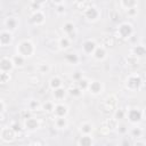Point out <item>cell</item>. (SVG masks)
Instances as JSON below:
<instances>
[{
    "label": "cell",
    "instance_id": "cell-39",
    "mask_svg": "<svg viewBox=\"0 0 146 146\" xmlns=\"http://www.w3.org/2000/svg\"><path fill=\"white\" fill-rule=\"evenodd\" d=\"M127 10H128V15H130V16H132V15L137 14V8H136V7H132V8L127 9Z\"/></svg>",
    "mask_w": 146,
    "mask_h": 146
},
{
    "label": "cell",
    "instance_id": "cell-9",
    "mask_svg": "<svg viewBox=\"0 0 146 146\" xmlns=\"http://www.w3.org/2000/svg\"><path fill=\"white\" fill-rule=\"evenodd\" d=\"M96 48H97V44L94 40H86L82 43V50L87 55H92Z\"/></svg>",
    "mask_w": 146,
    "mask_h": 146
},
{
    "label": "cell",
    "instance_id": "cell-30",
    "mask_svg": "<svg viewBox=\"0 0 146 146\" xmlns=\"http://www.w3.org/2000/svg\"><path fill=\"white\" fill-rule=\"evenodd\" d=\"M42 108H43V111H46V112H54L55 105H54L51 102H47V103H44V104L42 105Z\"/></svg>",
    "mask_w": 146,
    "mask_h": 146
},
{
    "label": "cell",
    "instance_id": "cell-43",
    "mask_svg": "<svg viewBox=\"0 0 146 146\" xmlns=\"http://www.w3.org/2000/svg\"><path fill=\"white\" fill-rule=\"evenodd\" d=\"M46 0H33V2H35V3H39V5H41V3H43Z\"/></svg>",
    "mask_w": 146,
    "mask_h": 146
},
{
    "label": "cell",
    "instance_id": "cell-11",
    "mask_svg": "<svg viewBox=\"0 0 146 146\" xmlns=\"http://www.w3.org/2000/svg\"><path fill=\"white\" fill-rule=\"evenodd\" d=\"M67 112H68V108H67L66 105H64V104H57V105H55L54 114L56 115V117L57 116H66Z\"/></svg>",
    "mask_w": 146,
    "mask_h": 146
},
{
    "label": "cell",
    "instance_id": "cell-37",
    "mask_svg": "<svg viewBox=\"0 0 146 146\" xmlns=\"http://www.w3.org/2000/svg\"><path fill=\"white\" fill-rule=\"evenodd\" d=\"M48 71H49V66L47 64H42L40 66V72L41 73H44V72H48Z\"/></svg>",
    "mask_w": 146,
    "mask_h": 146
},
{
    "label": "cell",
    "instance_id": "cell-44",
    "mask_svg": "<svg viewBox=\"0 0 146 146\" xmlns=\"http://www.w3.org/2000/svg\"><path fill=\"white\" fill-rule=\"evenodd\" d=\"M75 1H76V2H80V3H81V2H83L84 0H75Z\"/></svg>",
    "mask_w": 146,
    "mask_h": 146
},
{
    "label": "cell",
    "instance_id": "cell-29",
    "mask_svg": "<svg viewBox=\"0 0 146 146\" xmlns=\"http://www.w3.org/2000/svg\"><path fill=\"white\" fill-rule=\"evenodd\" d=\"M91 130H92V125H91L90 123H88V122H86V123H83V124L81 125V131H82L84 135H89V133L91 132Z\"/></svg>",
    "mask_w": 146,
    "mask_h": 146
},
{
    "label": "cell",
    "instance_id": "cell-27",
    "mask_svg": "<svg viewBox=\"0 0 146 146\" xmlns=\"http://www.w3.org/2000/svg\"><path fill=\"white\" fill-rule=\"evenodd\" d=\"M82 91H83V90H81V89L76 86V87H74V88H71V89L68 90V94H70L71 96H73V97H80L81 94H82Z\"/></svg>",
    "mask_w": 146,
    "mask_h": 146
},
{
    "label": "cell",
    "instance_id": "cell-40",
    "mask_svg": "<svg viewBox=\"0 0 146 146\" xmlns=\"http://www.w3.org/2000/svg\"><path fill=\"white\" fill-rule=\"evenodd\" d=\"M22 115L24 116V119H29V117H31V112L27 111V110H25V111L22 112Z\"/></svg>",
    "mask_w": 146,
    "mask_h": 146
},
{
    "label": "cell",
    "instance_id": "cell-3",
    "mask_svg": "<svg viewBox=\"0 0 146 146\" xmlns=\"http://www.w3.org/2000/svg\"><path fill=\"white\" fill-rule=\"evenodd\" d=\"M15 135H16V132L13 130L11 127H3V128H1L0 137H1V139H2L3 141H6V143L11 141V140L14 139Z\"/></svg>",
    "mask_w": 146,
    "mask_h": 146
},
{
    "label": "cell",
    "instance_id": "cell-19",
    "mask_svg": "<svg viewBox=\"0 0 146 146\" xmlns=\"http://www.w3.org/2000/svg\"><path fill=\"white\" fill-rule=\"evenodd\" d=\"M132 51H133V56L141 57V56H144L146 54V48L144 46H136Z\"/></svg>",
    "mask_w": 146,
    "mask_h": 146
},
{
    "label": "cell",
    "instance_id": "cell-15",
    "mask_svg": "<svg viewBox=\"0 0 146 146\" xmlns=\"http://www.w3.org/2000/svg\"><path fill=\"white\" fill-rule=\"evenodd\" d=\"M92 56H94V58L97 59V60H103V59L106 57V50H105V48L102 47V46H100V47L97 46V48L95 49Z\"/></svg>",
    "mask_w": 146,
    "mask_h": 146
},
{
    "label": "cell",
    "instance_id": "cell-34",
    "mask_svg": "<svg viewBox=\"0 0 146 146\" xmlns=\"http://www.w3.org/2000/svg\"><path fill=\"white\" fill-rule=\"evenodd\" d=\"M124 112L122 111V110H119V111H116V113H115V120H120V119H122L123 116H124Z\"/></svg>",
    "mask_w": 146,
    "mask_h": 146
},
{
    "label": "cell",
    "instance_id": "cell-16",
    "mask_svg": "<svg viewBox=\"0 0 146 146\" xmlns=\"http://www.w3.org/2000/svg\"><path fill=\"white\" fill-rule=\"evenodd\" d=\"M25 127L29 130H35L39 128V121L32 116L29 119H25Z\"/></svg>",
    "mask_w": 146,
    "mask_h": 146
},
{
    "label": "cell",
    "instance_id": "cell-2",
    "mask_svg": "<svg viewBox=\"0 0 146 146\" xmlns=\"http://www.w3.org/2000/svg\"><path fill=\"white\" fill-rule=\"evenodd\" d=\"M132 26L129 23H122L117 29V33L122 39H129L132 35Z\"/></svg>",
    "mask_w": 146,
    "mask_h": 146
},
{
    "label": "cell",
    "instance_id": "cell-5",
    "mask_svg": "<svg viewBox=\"0 0 146 146\" xmlns=\"http://www.w3.org/2000/svg\"><path fill=\"white\" fill-rule=\"evenodd\" d=\"M13 41V33L8 30H2L0 33V44L1 47H6L10 44Z\"/></svg>",
    "mask_w": 146,
    "mask_h": 146
},
{
    "label": "cell",
    "instance_id": "cell-25",
    "mask_svg": "<svg viewBox=\"0 0 146 146\" xmlns=\"http://www.w3.org/2000/svg\"><path fill=\"white\" fill-rule=\"evenodd\" d=\"M121 5H122L125 9H130V8H132V7H136L137 0H121Z\"/></svg>",
    "mask_w": 146,
    "mask_h": 146
},
{
    "label": "cell",
    "instance_id": "cell-6",
    "mask_svg": "<svg viewBox=\"0 0 146 146\" xmlns=\"http://www.w3.org/2000/svg\"><path fill=\"white\" fill-rule=\"evenodd\" d=\"M140 84H141V79L138 75H131L127 80V87L129 89H131V90L138 89L140 87Z\"/></svg>",
    "mask_w": 146,
    "mask_h": 146
},
{
    "label": "cell",
    "instance_id": "cell-28",
    "mask_svg": "<svg viewBox=\"0 0 146 146\" xmlns=\"http://www.w3.org/2000/svg\"><path fill=\"white\" fill-rule=\"evenodd\" d=\"M9 80H10V74H9V72L0 71V81H1V83L9 82Z\"/></svg>",
    "mask_w": 146,
    "mask_h": 146
},
{
    "label": "cell",
    "instance_id": "cell-4",
    "mask_svg": "<svg viewBox=\"0 0 146 146\" xmlns=\"http://www.w3.org/2000/svg\"><path fill=\"white\" fill-rule=\"evenodd\" d=\"M14 67H15V65H14L13 58H9V57H6V56L1 57V59H0V71L10 72Z\"/></svg>",
    "mask_w": 146,
    "mask_h": 146
},
{
    "label": "cell",
    "instance_id": "cell-10",
    "mask_svg": "<svg viewBox=\"0 0 146 146\" xmlns=\"http://www.w3.org/2000/svg\"><path fill=\"white\" fill-rule=\"evenodd\" d=\"M63 31L65 32V34H66L71 40L75 38V29H74L73 23H71V22L65 23L64 26H63Z\"/></svg>",
    "mask_w": 146,
    "mask_h": 146
},
{
    "label": "cell",
    "instance_id": "cell-41",
    "mask_svg": "<svg viewBox=\"0 0 146 146\" xmlns=\"http://www.w3.org/2000/svg\"><path fill=\"white\" fill-rule=\"evenodd\" d=\"M119 131H120L121 133L127 132V128H125V125H124V124H120V125H119Z\"/></svg>",
    "mask_w": 146,
    "mask_h": 146
},
{
    "label": "cell",
    "instance_id": "cell-20",
    "mask_svg": "<svg viewBox=\"0 0 146 146\" xmlns=\"http://www.w3.org/2000/svg\"><path fill=\"white\" fill-rule=\"evenodd\" d=\"M49 84H50V88H51L52 90H54V89H57V88L62 87V80H60L58 76H54V78H51Z\"/></svg>",
    "mask_w": 146,
    "mask_h": 146
},
{
    "label": "cell",
    "instance_id": "cell-31",
    "mask_svg": "<svg viewBox=\"0 0 146 146\" xmlns=\"http://www.w3.org/2000/svg\"><path fill=\"white\" fill-rule=\"evenodd\" d=\"M39 106H40V104H39L36 100H31L30 104H29V108H30L31 111H35V110H38Z\"/></svg>",
    "mask_w": 146,
    "mask_h": 146
},
{
    "label": "cell",
    "instance_id": "cell-33",
    "mask_svg": "<svg viewBox=\"0 0 146 146\" xmlns=\"http://www.w3.org/2000/svg\"><path fill=\"white\" fill-rule=\"evenodd\" d=\"M11 128H13V130L17 133V132H19L22 129H21V124L19 123H17V122H14V123H11V125H10Z\"/></svg>",
    "mask_w": 146,
    "mask_h": 146
},
{
    "label": "cell",
    "instance_id": "cell-17",
    "mask_svg": "<svg viewBox=\"0 0 146 146\" xmlns=\"http://www.w3.org/2000/svg\"><path fill=\"white\" fill-rule=\"evenodd\" d=\"M25 57L24 56H22V55H19V54H16L14 57H13V62H14V65H15V67L17 66V67H22L23 65H24V63H25Z\"/></svg>",
    "mask_w": 146,
    "mask_h": 146
},
{
    "label": "cell",
    "instance_id": "cell-24",
    "mask_svg": "<svg viewBox=\"0 0 146 146\" xmlns=\"http://www.w3.org/2000/svg\"><path fill=\"white\" fill-rule=\"evenodd\" d=\"M76 83H78V87H79L81 90L88 89V88H89V84H90V82H89L87 79H84V78H81Z\"/></svg>",
    "mask_w": 146,
    "mask_h": 146
},
{
    "label": "cell",
    "instance_id": "cell-21",
    "mask_svg": "<svg viewBox=\"0 0 146 146\" xmlns=\"http://www.w3.org/2000/svg\"><path fill=\"white\" fill-rule=\"evenodd\" d=\"M70 43H71V39L67 35H65V36L59 39V47L62 49H67L70 47Z\"/></svg>",
    "mask_w": 146,
    "mask_h": 146
},
{
    "label": "cell",
    "instance_id": "cell-32",
    "mask_svg": "<svg viewBox=\"0 0 146 146\" xmlns=\"http://www.w3.org/2000/svg\"><path fill=\"white\" fill-rule=\"evenodd\" d=\"M141 130H140V128H133L132 130H131V135L133 136V137H140L141 136Z\"/></svg>",
    "mask_w": 146,
    "mask_h": 146
},
{
    "label": "cell",
    "instance_id": "cell-26",
    "mask_svg": "<svg viewBox=\"0 0 146 146\" xmlns=\"http://www.w3.org/2000/svg\"><path fill=\"white\" fill-rule=\"evenodd\" d=\"M65 59L70 64H76L79 62V57L76 54H67V55H65Z\"/></svg>",
    "mask_w": 146,
    "mask_h": 146
},
{
    "label": "cell",
    "instance_id": "cell-38",
    "mask_svg": "<svg viewBox=\"0 0 146 146\" xmlns=\"http://www.w3.org/2000/svg\"><path fill=\"white\" fill-rule=\"evenodd\" d=\"M72 78H73V79H74V80H75V81L78 82V81H79V80H80V79L82 78V74H81L80 72H75V73H74V74L72 75Z\"/></svg>",
    "mask_w": 146,
    "mask_h": 146
},
{
    "label": "cell",
    "instance_id": "cell-42",
    "mask_svg": "<svg viewBox=\"0 0 146 146\" xmlns=\"http://www.w3.org/2000/svg\"><path fill=\"white\" fill-rule=\"evenodd\" d=\"M52 2L56 3V5H62L64 2V0H52Z\"/></svg>",
    "mask_w": 146,
    "mask_h": 146
},
{
    "label": "cell",
    "instance_id": "cell-12",
    "mask_svg": "<svg viewBox=\"0 0 146 146\" xmlns=\"http://www.w3.org/2000/svg\"><path fill=\"white\" fill-rule=\"evenodd\" d=\"M88 89H89V91H90L91 94L98 95V94H100L102 90H103V84H102L99 81H92V82H90Z\"/></svg>",
    "mask_w": 146,
    "mask_h": 146
},
{
    "label": "cell",
    "instance_id": "cell-1",
    "mask_svg": "<svg viewBox=\"0 0 146 146\" xmlns=\"http://www.w3.org/2000/svg\"><path fill=\"white\" fill-rule=\"evenodd\" d=\"M16 51H17V54L27 58V57H31L34 54V46L30 40H24L17 46Z\"/></svg>",
    "mask_w": 146,
    "mask_h": 146
},
{
    "label": "cell",
    "instance_id": "cell-13",
    "mask_svg": "<svg viewBox=\"0 0 146 146\" xmlns=\"http://www.w3.org/2000/svg\"><path fill=\"white\" fill-rule=\"evenodd\" d=\"M5 25H6V29L8 31L13 32V31L16 30V27L18 25V22H17V19L15 17H7L6 21H5Z\"/></svg>",
    "mask_w": 146,
    "mask_h": 146
},
{
    "label": "cell",
    "instance_id": "cell-23",
    "mask_svg": "<svg viewBox=\"0 0 146 146\" xmlns=\"http://www.w3.org/2000/svg\"><path fill=\"white\" fill-rule=\"evenodd\" d=\"M92 144V140L91 138L89 137V135H84L83 137L80 138L79 140V145H82V146H90Z\"/></svg>",
    "mask_w": 146,
    "mask_h": 146
},
{
    "label": "cell",
    "instance_id": "cell-18",
    "mask_svg": "<svg viewBox=\"0 0 146 146\" xmlns=\"http://www.w3.org/2000/svg\"><path fill=\"white\" fill-rule=\"evenodd\" d=\"M55 124H56V127L58 129H64L67 125V121H66L65 116H57L56 121H55Z\"/></svg>",
    "mask_w": 146,
    "mask_h": 146
},
{
    "label": "cell",
    "instance_id": "cell-35",
    "mask_svg": "<svg viewBox=\"0 0 146 146\" xmlns=\"http://www.w3.org/2000/svg\"><path fill=\"white\" fill-rule=\"evenodd\" d=\"M56 11L58 13V14H64V11H65V7H64V5L62 3V5H57V7H56Z\"/></svg>",
    "mask_w": 146,
    "mask_h": 146
},
{
    "label": "cell",
    "instance_id": "cell-14",
    "mask_svg": "<svg viewBox=\"0 0 146 146\" xmlns=\"http://www.w3.org/2000/svg\"><path fill=\"white\" fill-rule=\"evenodd\" d=\"M32 23L35 24V25H40L44 22V15L40 11V10H35L32 15V18H31Z\"/></svg>",
    "mask_w": 146,
    "mask_h": 146
},
{
    "label": "cell",
    "instance_id": "cell-8",
    "mask_svg": "<svg viewBox=\"0 0 146 146\" xmlns=\"http://www.w3.org/2000/svg\"><path fill=\"white\" fill-rule=\"evenodd\" d=\"M127 115H128V119L130 120V122H133V123H137L141 120V116H143V113L137 110V108H131L127 112Z\"/></svg>",
    "mask_w": 146,
    "mask_h": 146
},
{
    "label": "cell",
    "instance_id": "cell-7",
    "mask_svg": "<svg viewBox=\"0 0 146 146\" xmlns=\"http://www.w3.org/2000/svg\"><path fill=\"white\" fill-rule=\"evenodd\" d=\"M84 17L88 19V21H96L98 19L99 17V11L96 7L91 6V7H88L86 10H84Z\"/></svg>",
    "mask_w": 146,
    "mask_h": 146
},
{
    "label": "cell",
    "instance_id": "cell-36",
    "mask_svg": "<svg viewBox=\"0 0 146 146\" xmlns=\"http://www.w3.org/2000/svg\"><path fill=\"white\" fill-rule=\"evenodd\" d=\"M5 111H6V104H5V100L1 99L0 100V113H1V115H3Z\"/></svg>",
    "mask_w": 146,
    "mask_h": 146
},
{
    "label": "cell",
    "instance_id": "cell-22",
    "mask_svg": "<svg viewBox=\"0 0 146 146\" xmlns=\"http://www.w3.org/2000/svg\"><path fill=\"white\" fill-rule=\"evenodd\" d=\"M65 92H66L65 89L63 87H59L57 89H54V97L56 99H63L64 96H65Z\"/></svg>",
    "mask_w": 146,
    "mask_h": 146
},
{
    "label": "cell",
    "instance_id": "cell-45",
    "mask_svg": "<svg viewBox=\"0 0 146 146\" xmlns=\"http://www.w3.org/2000/svg\"><path fill=\"white\" fill-rule=\"evenodd\" d=\"M144 114H145V116H146V108H145V111H144Z\"/></svg>",
    "mask_w": 146,
    "mask_h": 146
}]
</instances>
